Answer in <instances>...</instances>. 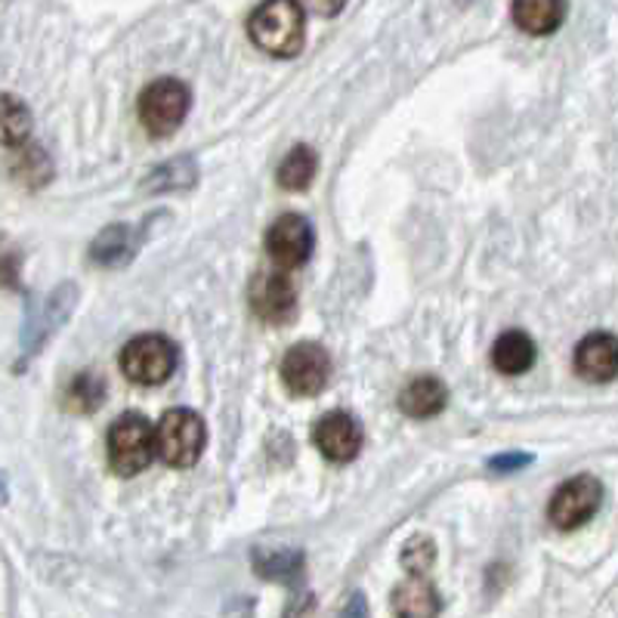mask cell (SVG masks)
Returning <instances> with one entry per match:
<instances>
[{"mask_svg": "<svg viewBox=\"0 0 618 618\" xmlns=\"http://www.w3.org/2000/svg\"><path fill=\"white\" fill-rule=\"evenodd\" d=\"M248 35L263 53L291 60L303 50L306 13L300 0H263L248 20Z\"/></svg>", "mask_w": 618, "mask_h": 618, "instance_id": "cell-1", "label": "cell"}, {"mask_svg": "<svg viewBox=\"0 0 618 618\" xmlns=\"http://www.w3.org/2000/svg\"><path fill=\"white\" fill-rule=\"evenodd\" d=\"M207 445V427L192 408L164 412L155 427V455L167 467H192Z\"/></svg>", "mask_w": 618, "mask_h": 618, "instance_id": "cell-2", "label": "cell"}, {"mask_svg": "<svg viewBox=\"0 0 618 618\" xmlns=\"http://www.w3.org/2000/svg\"><path fill=\"white\" fill-rule=\"evenodd\" d=\"M78 306V285L75 281H62L60 288H53L43 300L28 303L25 310V325H22L20 346L22 360H31L43 350V343L60 331L65 321L72 319Z\"/></svg>", "mask_w": 618, "mask_h": 618, "instance_id": "cell-3", "label": "cell"}, {"mask_svg": "<svg viewBox=\"0 0 618 618\" xmlns=\"http://www.w3.org/2000/svg\"><path fill=\"white\" fill-rule=\"evenodd\" d=\"M155 458V427L140 412H127L109 427V464L118 477H137Z\"/></svg>", "mask_w": 618, "mask_h": 618, "instance_id": "cell-4", "label": "cell"}, {"mask_svg": "<svg viewBox=\"0 0 618 618\" xmlns=\"http://www.w3.org/2000/svg\"><path fill=\"white\" fill-rule=\"evenodd\" d=\"M177 362H180V350L164 335H140L127 340L118 356L124 378L140 387H159L164 380H171V375L177 371Z\"/></svg>", "mask_w": 618, "mask_h": 618, "instance_id": "cell-5", "label": "cell"}, {"mask_svg": "<svg viewBox=\"0 0 618 618\" xmlns=\"http://www.w3.org/2000/svg\"><path fill=\"white\" fill-rule=\"evenodd\" d=\"M192 109V93L189 87L177 78L152 80L140 93V124L146 127L149 137L164 140L171 134H177L186 115Z\"/></svg>", "mask_w": 618, "mask_h": 618, "instance_id": "cell-6", "label": "cell"}, {"mask_svg": "<svg viewBox=\"0 0 618 618\" xmlns=\"http://www.w3.org/2000/svg\"><path fill=\"white\" fill-rule=\"evenodd\" d=\"M251 310L266 325H288L298 316V285L288 269H260L251 281Z\"/></svg>", "mask_w": 618, "mask_h": 618, "instance_id": "cell-7", "label": "cell"}, {"mask_svg": "<svg viewBox=\"0 0 618 618\" xmlns=\"http://www.w3.org/2000/svg\"><path fill=\"white\" fill-rule=\"evenodd\" d=\"M331 378V356L319 343H294L281 360V383L291 396H319Z\"/></svg>", "mask_w": 618, "mask_h": 618, "instance_id": "cell-8", "label": "cell"}, {"mask_svg": "<svg viewBox=\"0 0 618 618\" xmlns=\"http://www.w3.org/2000/svg\"><path fill=\"white\" fill-rule=\"evenodd\" d=\"M600 504H603V482L597 477H591V474H581V477L566 479L554 492L547 517L557 529L569 532V529H579L594 517Z\"/></svg>", "mask_w": 618, "mask_h": 618, "instance_id": "cell-9", "label": "cell"}, {"mask_svg": "<svg viewBox=\"0 0 618 618\" xmlns=\"http://www.w3.org/2000/svg\"><path fill=\"white\" fill-rule=\"evenodd\" d=\"M316 248V232L310 219L300 214H281L269 232H266V254L281 269H298L303 266Z\"/></svg>", "mask_w": 618, "mask_h": 618, "instance_id": "cell-10", "label": "cell"}, {"mask_svg": "<svg viewBox=\"0 0 618 618\" xmlns=\"http://www.w3.org/2000/svg\"><path fill=\"white\" fill-rule=\"evenodd\" d=\"M313 442L321 455L335 464H350L362 452L365 430L350 412H328L313 427Z\"/></svg>", "mask_w": 618, "mask_h": 618, "instance_id": "cell-11", "label": "cell"}, {"mask_svg": "<svg viewBox=\"0 0 618 618\" xmlns=\"http://www.w3.org/2000/svg\"><path fill=\"white\" fill-rule=\"evenodd\" d=\"M146 226H134V223H112L109 229H102L100 236L90 244V260L102 266V269H121L127 266L130 260L137 257V251L146 241Z\"/></svg>", "mask_w": 618, "mask_h": 618, "instance_id": "cell-12", "label": "cell"}, {"mask_svg": "<svg viewBox=\"0 0 618 618\" xmlns=\"http://www.w3.org/2000/svg\"><path fill=\"white\" fill-rule=\"evenodd\" d=\"M576 371L591 383H609L618 375V340L606 331L588 335L576 346Z\"/></svg>", "mask_w": 618, "mask_h": 618, "instance_id": "cell-13", "label": "cell"}, {"mask_svg": "<svg viewBox=\"0 0 618 618\" xmlns=\"http://www.w3.org/2000/svg\"><path fill=\"white\" fill-rule=\"evenodd\" d=\"M449 405V387L433 375H420L400 393V408L415 420L437 418Z\"/></svg>", "mask_w": 618, "mask_h": 618, "instance_id": "cell-14", "label": "cell"}, {"mask_svg": "<svg viewBox=\"0 0 618 618\" xmlns=\"http://www.w3.org/2000/svg\"><path fill=\"white\" fill-rule=\"evenodd\" d=\"M517 28H522L526 35H554L559 25L566 22L569 13V0H514L510 7Z\"/></svg>", "mask_w": 618, "mask_h": 618, "instance_id": "cell-15", "label": "cell"}, {"mask_svg": "<svg viewBox=\"0 0 618 618\" xmlns=\"http://www.w3.org/2000/svg\"><path fill=\"white\" fill-rule=\"evenodd\" d=\"M535 360H539L535 340L529 338V335H522V331H507L492 346V365L499 368L501 375H507V378L526 375L535 365Z\"/></svg>", "mask_w": 618, "mask_h": 618, "instance_id": "cell-16", "label": "cell"}, {"mask_svg": "<svg viewBox=\"0 0 618 618\" xmlns=\"http://www.w3.org/2000/svg\"><path fill=\"white\" fill-rule=\"evenodd\" d=\"M393 613L408 618L439 616L442 613V600H439L437 588L430 581H424V576H412L405 584H400L393 591Z\"/></svg>", "mask_w": 618, "mask_h": 618, "instance_id": "cell-17", "label": "cell"}, {"mask_svg": "<svg viewBox=\"0 0 618 618\" xmlns=\"http://www.w3.org/2000/svg\"><path fill=\"white\" fill-rule=\"evenodd\" d=\"M201 171H199V161L192 159V155H180V159H171L159 164L146 182H142V189L146 192H152V196H164V192H186V189H192L196 182H199Z\"/></svg>", "mask_w": 618, "mask_h": 618, "instance_id": "cell-18", "label": "cell"}, {"mask_svg": "<svg viewBox=\"0 0 618 618\" xmlns=\"http://www.w3.org/2000/svg\"><path fill=\"white\" fill-rule=\"evenodd\" d=\"M316 171H319V155L313 146H294L285 159H281L279 171H276V180L285 192H303L310 189V182L316 180Z\"/></svg>", "mask_w": 618, "mask_h": 618, "instance_id": "cell-19", "label": "cell"}, {"mask_svg": "<svg viewBox=\"0 0 618 618\" xmlns=\"http://www.w3.org/2000/svg\"><path fill=\"white\" fill-rule=\"evenodd\" d=\"M16 152H13V159H10V174L22 182V186H28V189H40L43 182H50L53 177V164L47 159V152L40 149V146H31V142L25 140L20 146H13Z\"/></svg>", "mask_w": 618, "mask_h": 618, "instance_id": "cell-20", "label": "cell"}, {"mask_svg": "<svg viewBox=\"0 0 618 618\" xmlns=\"http://www.w3.org/2000/svg\"><path fill=\"white\" fill-rule=\"evenodd\" d=\"M254 569L269 581H298L303 576V551L298 547H257Z\"/></svg>", "mask_w": 618, "mask_h": 618, "instance_id": "cell-21", "label": "cell"}, {"mask_svg": "<svg viewBox=\"0 0 618 618\" xmlns=\"http://www.w3.org/2000/svg\"><path fill=\"white\" fill-rule=\"evenodd\" d=\"M31 112L28 105L13 97V93H0V146H20L31 137Z\"/></svg>", "mask_w": 618, "mask_h": 618, "instance_id": "cell-22", "label": "cell"}, {"mask_svg": "<svg viewBox=\"0 0 618 618\" xmlns=\"http://www.w3.org/2000/svg\"><path fill=\"white\" fill-rule=\"evenodd\" d=\"M105 402V380L97 371H80L65 390V408L72 415H93Z\"/></svg>", "mask_w": 618, "mask_h": 618, "instance_id": "cell-23", "label": "cell"}, {"mask_svg": "<svg viewBox=\"0 0 618 618\" xmlns=\"http://www.w3.org/2000/svg\"><path fill=\"white\" fill-rule=\"evenodd\" d=\"M400 559L408 576H424L437 563V544H433V539H427V535H415V539L405 541Z\"/></svg>", "mask_w": 618, "mask_h": 618, "instance_id": "cell-24", "label": "cell"}, {"mask_svg": "<svg viewBox=\"0 0 618 618\" xmlns=\"http://www.w3.org/2000/svg\"><path fill=\"white\" fill-rule=\"evenodd\" d=\"M22 273V251L10 239L0 236V285L7 288H20Z\"/></svg>", "mask_w": 618, "mask_h": 618, "instance_id": "cell-25", "label": "cell"}, {"mask_svg": "<svg viewBox=\"0 0 618 618\" xmlns=\"http://www.w3.org/2000/svg\"><path fill=\"white\" fill-rule=\"evenodd\" d=\"M532 464V455H522V452H504V455H495L489 458V470L492 474H519L522 467Z\"/></svg>", "mask_w": 618, "mask_h": 618, "instance_id": "cell-26", "label": "cell"}, {"mask_svg": "<svg viewBox=\"0 0 618 618\" xmlns=\"http://www.w3.org/2000/svg\"><path fill=\"white\" fill-rule=\"evenodd\" d=\"M319 16H338L340 10L346 7V0H306Z\"/></svg>", "mask_w": 618, "mask_h": 618, "instance_id": "cell-27", "label": "cell"}, {"mask_svg": "<svg viewBox=\"0 0 618 618\" xmlns=\"http://www.w3.org/2000/svg\"><path fill=\"white\" fill-rule=\"evenodd\" d=\"M340 616H365V603H362V594H353V603H346L340 609Z\"/></svg>", "mask_w": 618, "mask_h": 618, "instance_id": "cell-28", "label": "cell"}]
</instances>
